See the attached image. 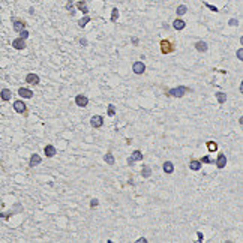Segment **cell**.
I'll use <instances>...</instances> for the list:
<instances>
[{
    "label": "cell",
    "mask_w": 243,
    "mask_h": 243,
    "mask_svg": "<svg viewBox=\"0 0 243 243\" xmlns=\"http://www.w3.org/2000/svg\"><path fill=\"white\" fill-rule=\"evenodd\" d=\"M39 75H36V74H27L26 75V83L27 84H32V86H38L39 84Z\"/></svg>",
    "instance_id": "ba28073f"
},
{
    "label": "cell",
    "mask_w": 243,
    "mask_h": 243,
    "mask_svg": "<svg viewBox=\"0 0 243 243\" xmlns=\"http://www.w3.org/2000/svg\"><path fill=\"white\" fill-rule=\"evenodd\" d=\"M26 39H21V38H17L12 41V47H14L15 50H24L26 48Z\"/></svg>",
    "instance_id": "30bf717a"
},
{
    "label": "cell",
    "mask_w": 243,
    "mask_h": 243,
    "mask_svg": "<svg viewBox=\"0 0 243 243\" xmlns=\"http://www.w3.org/2000/svg\"><path fill=\"white\" fill-rule=\"evenodd\" d=\"M14 110H15V113H18V114H26L27 113V105H26L23 101H15L14 102Z\"/></svg>",
    "instance_id": "277c9868"
},
{
    "label": "cell",
    "mask_w": 243,
    "mask_h": 243,
    "mask_svg": "<svg viewBox=\"0 0 243 243\" xmlns=\"http://www.w3.org/2000/svg\"><path fill=\"white\" fill-rule=\"evenodd\" d=\"M41 162H42V158L39 156L38 153H33V155L30 156V164H29V165H30V167H38Z\"/></svg>",
    "instance_id": "5bb4252c"
},
{
    "label": "cell",
    "mask_w": 243,
    "mask_h": 243,
    "mask_svg": "<svg viewBox=\"0 0 243 243\" xmlns=\"http://www.w3.org/2000/svg\"><path fill=\"white\" fill-rule=\"evenodd\" d=\"M12 96V92L9 89H3L2 92H0V98H2V101H9Z\"/></svg>",
    "instance_id": "ffe728a7"
},
{
    "label": "cell",
    "mask_w": 243,
    "mask_h": 243,
    "mask_svg": "<svg viewBox=\"0 0 243 243\" xmlns=\"http://www.w3.org/2000/svg\"><path fill=\"white\" fill-rule=\"evenodd\" d=\"M18 95L24 98V99H30L32 96H33V92H32L30 89H26V87H20L18 89Z\"/></svg>",
    "instance_id": "7c38bea8"
},
{
    "label": "cell",
    "mask_w": 243,
    "mask_h": 243,
    "mask_svg": "<svg viewBox=\"0 0 243 243\" xmlns=\"http://www.w3.org/2000/svg\"><path fill=\"white\" fill-rule=\"evenodd\" d=\"M18 33H20V38H21V39H27L29 38V32L26 29H23L21 32H18Z\"/></svg>",
    "instance_id": "f546056e"
},
{
    "label": "cell",
    "mask_w": 243,
    "mask_h": 243,
    "mask_svg": "<svg viewBox=\"0 0 243 243\" xmlns=\"http://www.w3.org/2000/svg\"><path fill=\"white\" fill-rule=\"evenodd\" d=\"M201 161H197V159H192L191 162H189V168L192 170V171H200L201 170Z\"/></svg>",
    "instance_id": "ac0fdd59"
},
{
    "label": "cell",
    "mask_w": 243,
    "mask_h": 243,
    "mask_svg": "<svg viewBox=\"0 0 243 243\" xmlns=\"http://www.w3.org/2000/svg\"><path fill=\"white\" fill-rule=\"evenodd\" d=\"M138 42H140L138 38H137V36H132V44H134V45H138Z\"/></svg>",
    "instance_id": "8d00e7d4"
},
{
    "label": "cell",
    "mask_w": 243,
    "mask_h": 243,
    "mask_svg": "<svg viewBox=\"0 0 243 243\" xmlns=\"http://www.w3.org/2000/svg\"><path fill=\"white\" fill-rule=\"evenodd\" d=\"M77 9L81 11L83 14H87V12H89V8H87V5H86V2H84V0H81V2L77 3Z\"/></svg>",
    "instance_id": "44dd1931"
},
{
    "label": "cell",
    "mask_w": 243,
    "mask_h": 243,
    "mask_svg": "<svg viewBox=\"0 0 243 243\" xmlns=\"http://www.w3.org/2000/svg\"><path fill=\"white\" fill-rule=\"evenodd\" d=\"M117 20H119V9H117V8H113V11H111V21L116 23Z\"/></svg>",
    "instance_id": "4316f807"
},
{
    "label": "cell",
    "mask_w": 243,
    "mask_h": 243,
    "mask_svg": "<svg viewBox=\"0 0 243 243\" xmlns=\"http://www.w3.org/2000/svg\"><path fill=\"white\" fill-rule=\"evenodd\" d=\"M176 50V45L170 41V39H162L161 41V53L162 54H171V53H174Z\"/></svg>",
    "instance_id": "6da1fadb"
},
{
    "label": "cell",
    "mask_w": 243,
    "mask_h": 243,
    "mask_svg": "<svg viewBox=\"0 0 243 243\" xmlns=\"http://www.w3.org/2000/svg\"><path fill=\"white\" fill-rule=\"evenodd\" d=\"M12 23H14V30L15 32H21L23 29H26V23L24 21H20L17 18H12Z\"/></svg>",
    "instance_id": "2e32d148"
},
{
    "label": "cell",
    "mask_w": 243,
    "mask_h": 243,
    "mask_svg": "<svg viewBox=\"0 0 243 243\" xmlns=\"http://www.w3.org/2000/svg\"><path fill=\"white\" fill-rule=\"evenodd\" d=\"M98 204H99V200H96V198L90 201V207H98Z\"/></svg>",
    "instance_id": "1f68e13d"
},
{
    "label": "cell",
    "mask_w": 243,
    "mask_h": 243,
    "mask_svg": "<svg viewBox=\"0 0 243 243\" xmlns=\"http://www.w3.org/2000/svg\"><path fill=\"white\" fill-rule=\"evenodd\" d=\"M140 242H141V243H144V242H147V240L144 239V237H141V239H138V240H137V243H140Z\"/></svg>",
    "instance_id": "f35d334b"
},
{
    "label": "cell",
    "mask_w": 243,
    "mask_h": 243,
    "mask_svg": "<svg viewBox=\"0 0 243 243\" xmlns=\"http://www.w3.org/2000/svg\"><path fill=\"white\" fill-rule=\"evenodd\" d=\"M173 27H174L177 32H180V30H183V29L186 27V23L183 21V20L177 18V20H174V21H173Z\"/></svg>",
    "instance_id": "9a60e30c"
},
{
    "label": "cell",
    "mask_w": 243,
    "mask_h": 243,
    "mask_svg": "<svg viewBox=\"0 0 243 243\" xmlns=\"http://www.w3.org/2000/svg\"><path fill=\"white\" fill-rule=\"evenodd\" d=\"M66 9H69L71 15H74V3H72V2H68V5H66Z\"/></svg>",
    "instance_id": "4dcf8cb0"
},
{
    "label": "cell",
    "mask_w": 243,
    "mask_h": 243,
    "mask_svg": "<svg viewBox=\"0 0 243 243\" xmlns=\"http://www.w3.org/2000/svg\"><path fill=\"white\" fill-rule=\"evenodd\" d=\"M104 161H105V162H107V164H108V165H114V164H116V159H114V155H113V153H111V152H107V153H105V155H104Z\"/></svg>",
    "instance_id": "d6986e66"
},
{
    "label": "cell",
    "mask_w": 243,
    "mask_h": 243,
    "mask_svg": "<svg viewBox=\"0 0 243 243\" xmlns=\"http://www.w3.org/2000/svg\"><path fill=\"white\" fill-rule=\"evenodd\" d=\"M207 48H209L207 42H204V41H198V42H195V50H197V51H200V53H206V51H207Z\"/></svg>",
    "instance_id": "e0dca14e"
},
{
    "label": "cell",
    "mask_w": 243,
    "mask_h": 243,
    "mask_svg": "<svg viewBox=\"0 0 243 243\" xmlns=\"http://www.w3.org/2000/svg\"><path fill=\"white\" fill-rule=\"evenodd\" d=\"M90 20H92V18H90L87 14L84 15V17L80 20V21H78V26H80V29H84V27H86V24H87V23H90Z\"/></svg>",
    "instance_id": "7402d4cb"
},
{
    "label": "cell",
    "mask_w": 243,
    "mask_h": 243,
    "mask_svg": "<svg viewBox=\"0 0 243 243\" xmlns=\"http://www.w3.org/2000/svg\"><path fill=\"white\" fill-rule=\"evenodd\" d=\"M80 44L83 45V47H86V45H87V39H86V38H81V39H80Z\"/></svg>",
    "instance_id": "e575fe53"
},
{
    "label": "cell",
    "mask_w": 243,
    "mask_h": 243,
    "mask_svg": "<svg viewBox=\"0 0 243 243\" xmlns=\"http://www.w3.org/2000/svg\"><path fill=\"white\" fill-rule=\"evenodd\" d=\"M141 176L144 177V179L150 177V176H152V168L147 167V165H144V167H143V171H141Z\"/></svg>",
    "instance_id": "cb8c5ba5"
},
{
    "label": "cell",
    "mask_w": 243,
    "mask_h": 243,
    "mask_svg": "<svg viewBox=\"0 0 243 243\" xmlns=\"http://www.w3.org/2000/svg\"><path fill=\"white\" fill-rule=\"evenodd\" d=\"M216 99H218V104H225L227 95L224 93V92H216Z\"/></svg>",
    "instance_id": "603a6c76"
},
{
    "label": "cell",
    "mask_w": 243,
    "mask_h": 243,
    "mask_svg": "<svg viewBox=\"0 0 243 243\" xmlns=\"http://www.w3.org/2000/svg\"><path fill=\"white\" fill-rule=\"evenodd\" d=\"M215 164H216V167H218L219 170L225 168V165H227V156H225L224 153H219V155H218V159L215 161Z\"/></svg>",
    "instance_id": "9c48e42d"
},
{
    "label": "cell",
    "mask_w": 243,
    "mask_h": 243,
    "mask_svg": "<svg viewBox=\"0 0 243 243\" xmlns=\"http://www.w3.org/2000/svg\"><path fill=\"white\" fill-rule=\"evenodd\" d=\"M90 125H92V128H102L104 126V117L102 116H99V114H96V116H92V119H90Z\"/></svg>",
    "instance_id": "3957f363"
},
{
    "label": "cell",
    "mask_w": 243,
    "mask_h": 243,
    "mask_svg": "<svg viewBox=\"0 0 243 243\" xmlns=\"http://www.w3.org/2000/svg\"><path fill=\"white\" fill-rule=\"evenodd\" d=\"M186 92H189L188 87H185V86H177V87L170 89V90H168V95L173 96V98H182V96H185Z\"/></svg>",
    "instance_id": "7a4b0ae2"
},
{
    "label": "cell",
    "mask_w": 243,
    "mask_h": 243,
    "mask_svg": "<svg viewBox=\"0 0 243 243\" xmlns=\"http://www.w3.org/2000/svg\"><path fill=\"white\" fill-rule=\"evenodd\" d=\"M107 113H108V116H110V117L116 116V107H114L113 104H108V110H107Z\"/></svg>",
    "instance_id": "f1b7e54d"
},
{
    "label": "cell",
    "mask_w": 243,
    "mask_h": 243,
    "mask_svg": "<svg viewBox=\"0 0 243 243\" xmlns=\"http://www.w3.org/2000/svg\"><path fill=\"white\" fill-rule=\"evenodd\" d=\"M237 59H239L240 62L243 60V50H242V48H239V50H237Z\"/></svg>",
    "instance_id": "d6a6232c"
},
{
    "label": "cell",
    "mask_w": 243,
    "mask_h": 243,
    "mask_svg": "<svg viewBox=\"0 0 243 243\" xmlns=\"http://www.w3.org/2000/svg\"><path fill=\"white\" fill-rule=\"evenodd\" d=\"M75 104L78 105V107H81V108H86L87 104H89V98L84 96V95H77L75 96Z\"/></svg>",
    "instance_id": "52a82bcc"
},
{
    "label": "cell",
    "mask_w": 243,
    "mask_h": 243,
    "mask_svg": "<svg viewBox=\"0 0 243 243\" xmlns=\"http://www.w3.org/2000/svg\"><path fill=\"white\" fill-rule=\"evenodd\" d=\"M206 146L209 149V152H216V150H218V144H216L215 141H207Z\"/></svg>",
    "instance_id": "484cf974"
},
{
    "label": "cell",
    "mask_w": 243,
    "mask_h": 243,
    "mask_svg": "<svg viewBox=\"0 0 243 243\" xmlns=\"http://www.w3.org/2000/svg\"><path fill=\"white\" fill-rule=\"evenodd\" d=\"M197 236H198V242H203V239H204V237H203V233H197Z\"/></svg>",
    "instance_id": "74e56055"
},
{
    "label": "cell",
    "mask_w": 243,
    "mask_h": 243,
    "mask_svg": "<svg viewBox=\"0 0 243 243\" xmlns=\"http://www.w3.org/2000/svg\"><path fill=\"white\" fill-rule=\"evenodd\" d=\"M132 71H134V74H137V75H143L144 72H146V65H144L143 62H135L132 65Z\"/></svg>",
    "instance_id": "8992f818"
},
{
    "label": "cell",
    "mask_w": 243,
    "mask_h": 243,
    "mask_svg": "<svg viewBox=\"0 0 243 243\" xmlns=\"http://www.w3.org/2000/svg\"><path fill=\"white\" fill-rule=\"evenodd\" d=\"M177 15H179V17H182V15H185L186 14V12H188V6L186 5H180L179 6V8H177Z\"/></svg>",
    "instance_id": "d4e9b609"
},
{
    "label": "cell",
    "mask_w": 243,
    "mask_h": 243,
    "mask_svg": "<svg viewBox=\"0 0 243 243\" xmlns=\"http://www.w3.org/2000/svg\"><path fill=\"white\" fill-rule=\"evenodd\" d=\"M206 6H207V8H209V9H212L213 12H218V8H215V6H212V5H209V3H206Z\"/></svg>",
    "instance_id": "d590c367"
},
{
    "label": "cell",
    "mask_w": 243,
    "mask_h": 243,
    "mask_svg": "<svg viewBox=\"0 0 243 243\" xmlns=\"http://www.w3.org/2000/svg\"><path fill=\"white\" fill-rule=\"evenodd\" d=\"M135 161H143V153L140 150H134L132 155L128 158V165H134Z\"/></svg>",
    "instance_id": "5b68a950"
},
{
    "label": "cell",
    "mask_w": 243,
    "mask_h": 243,
    "mask_svg": "<svg viewBox=\"0 0 243 243\" xmlns=\"http://www.w3.org/2000/svg\"><path fill=\"white\" fill-rule=\"evenodd\" d=\"M162 170L165 174H173L174 173V164L171 161H165L162 164Z\"/></svg>",
    "instance_id": "8fae6325"
},
{
    "label": "cell",
    "mask_w": 243,
    "mask_h": 243,
    "mask_svg": "<svg viewBox=\"0 0 243 243\" xmlns=\"http://www.w3.org/2000/svg\"><path fill=\"white\" fill-rule=\"evenodd\" d=\"M228 24H230V26H237V24H239V21H237L236 18H231V20L228 21Z\"/></svg>",
    "instance_id": "836d02e7"
},
{
    "label": "cell",
    "mask_w": 243,
    "mask_h": 243,
    "mask_svg": "<svg viewBox=\"0 0 243 243\" xmlns=\"http://www.w3.org/2000/svg\"><path fill=\"white\" fill-rule=\"evenodd\" d=\"M56 147L53 146V144H48V146H45V149H44V155L47 156V158H53V156H56Z\"/></svg>",
    "instance_id": "4fadbf2b"
},
{
    "label": "cell",
    "mask_w": 243,
    "mask_h": 243,
    "mask_svg": "<svg viewBox=\"0 0 243 243\" xmlns=\"http://www.w3.org/2000/svg\"><path fill=\"white\" fill-rule=\"evenodd\" d=\"M200 161H201V164H215V161L212 159V156H210V155H206V156H203Z\"/></svg>",
    "instance_id": "83f0119b"
}]
</instances>
